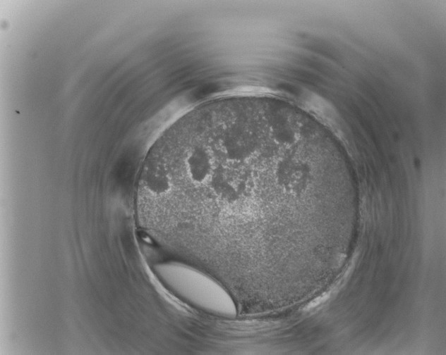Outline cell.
Here are the masks:
<instances>
[{"label":"cell","instance_id":"6da1fadb","mask_svg":"<svg viewBox=\"0 0 446 355\" xmlns=\"http://www.w3.org/2000/svg\"><path fill=\"white\" fill-rule=\"evenodd\" d=\"M140 185L164 240L233 295L275 301L291 202L326 185L303 115L271 96L222 98L170 125Z\"/></svg>","mask_w":446,"mask_h":355},{"label":"cell","instance_id":"7a4b0ae2","mask_svg":"<svg viewBox=\"0 0 446 355\" xmlns=\"http://www.w3.org/2000/svg\"><path fill=\"white\" fill-rule=\"evenodd\" d=\"M159 272L176 293L195 306L221 316L236 314L237 305L231 294L202 270L179 261L160 267Z\"/></svg>","mask_w":446,"mask_h":355}]
</instances>
